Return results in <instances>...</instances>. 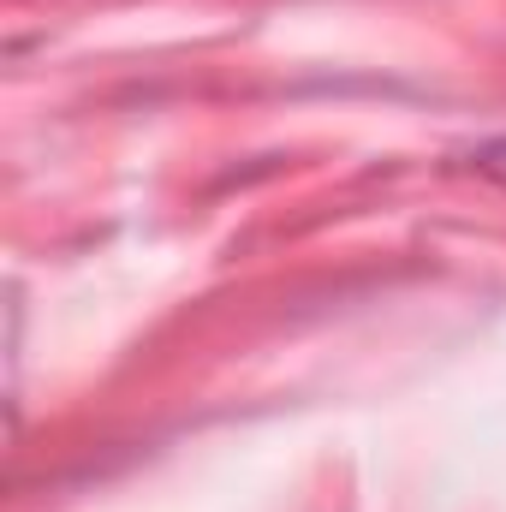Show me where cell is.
Masks as SVG:
<instances>
[{
  "label": "cell",
  "mask_w": 506,
  "mask_h": 512,
  "mask_svg": "<svg viewBox=\"0 0 506 512\" xmlns=\"http://www.w3.org/2000/svg\"><path fill=\"white\" fill-rule=\"evenodd\" d=\"M471 167H477L483 179L506 185V137H495V143H477V149H471Z\"/></svg>",
  "instance_id": "1"
}]
</instances>
